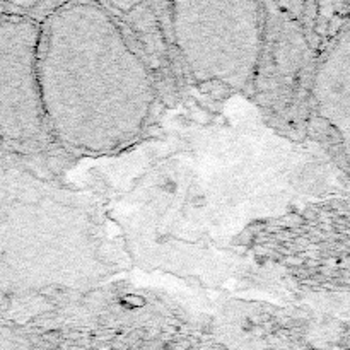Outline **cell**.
I'll return each instance as SVG.
<instances>
[{
    "label": "cell",
    "mask_w": 350,
    "mask_h": 350,
    "mask_svg": "<svg viewBox=\"0 0 350 350\" xmlns=\"http://www.w3.org/2000/svg\"><path fill=\"white\" fill-rule=\"evenodd\" d=\"M38 82L48 133L108 152L142 132L156 99L145 60L101 4L58 6L39 24Z\"/></svg>",
    "instance_id": "1"
},
{
    "label": "cell",
    "mask_w": 350,
    "mask_h": 350,
    "mask_svg": "<svg viewBox=\"0 0 350 350\" xmlns=\"http://www.w3.org/2000/svg\"><path fill=\"white\" fill-rule=\"evenodd\" d=\"M179 55L196 82L251 86L265 39L263 6L257 2H181L171 6Z\"/></svg>",
    "instance_id": "2"
},
{
    "label": "cell",
    "mask_w": 350,
    "mask_h": 350,
    "mask_svg": "<svg viewBox=\"0 0 350 350\" xmlns=\"http://www.w3.org/2000/svg\"><path fill=\"white\" fill-rule=\"evenodd\" d=\"M39 24L0 21V138L31 143L50 135L38 82Z\"/></svg>",
    "instance_id": "3"
},
{
    "label": "cell",
    "mask_w": 350,
    "mask_h": 350,
    "mask_svg": "<svg viewBox=\"0 0 350 350\" xmlns=\"http://www.w3.org/2000/svg\"><path fill=\"white\" fill-rule=\"evenodd\" d=\"M350 34L347 26L321 57L313 79V97L320 115L348 140L350 108Z\"/></svg>",
    "instance_id": "4"
}]
</instances>
